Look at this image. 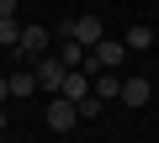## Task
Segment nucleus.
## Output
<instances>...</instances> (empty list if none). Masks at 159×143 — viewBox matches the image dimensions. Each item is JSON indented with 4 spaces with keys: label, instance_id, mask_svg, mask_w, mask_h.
Here are the masks:
<instances>
[{
    "label": "nucleus",
    "instance_id": "1",
    "mask_svg": "<svg viewBox=\"0 0 159 143\" xmlns=\"http://www.w3.org/2000/svg\"><path fill=\"white\" fill-rule=\"evenodd\" d=\"M32 74H37V90H48V96H58V85H64V74H69V64L64 58H32Z\"/></svg>",
    "mask_w": 159,
    "mask_h": 143
},
{
    "label": "nucleus",
    "instance_id": "2",
    "mask_svg": "<svg viewBox=\"0 0 159 143\" xmlns=\"http://www.w3.org/2000/svg\"><path fill=\"white\" fill-rule=\"evenodd\" d=\"M74 122H80V106H74L69 96H53V101H48V127H53V132H69Z\"/></svg>",
    "mask_w": 159,
    "mask_h": 143
},
{
    "label": "nucleus",
    "instance_id": "3",
    "mask_svg": "<svg viewBox=\"0 0 159 143\" xmlns=\"http://www.w3.org/2000/svg\"><path fill=\"white\" fill-rule=\"evenodd\" d=\"M148 96H154V85H148L143 74H127V80H122V96H117V101H122V106H148Z\"/></svg>",
    "mask_w": 159,
    "mask_h": 143
},
{
    "label": "nucleus",
    "instance_id": "4",
    "mask_svg": "<svg viewBox=\"0 0 159 143\" xmlns=\"http://www.w3.org/2000/svg\"><path fill=\"white\" fill-rule=\"evenodd\" d=\"M74 42H85V48H96L101 37H106V27H101V16H74V32H69Z\"/></svg>",
    "mask_w": 159,
    "mask_h": 143
},
{
    "label": "nucleus",
    "instance_id": "5",
    "mask_svg": "<svg viewBox=\"0 0 159 143\" xmlns=\"http://www.w3.org/2000/svg\"><path fill=\"white\" fill-rule=\"evenodd\" d=\"M58 96H69V101L80 106V101L90 96V74H85V69H69V74H64V85H58Z\"/></svg>",
    "mask_w": 159,
    "mask_h": 143
},
{
    "label": "nucleus",
    "instance_id": "6",
    "mask_svg": "<svg viewBox=\"0 0 159 143\" xmlns=\"http://www.w3.org/2000/svg\"><path fill=\"white\" fill-rule=\"evenodd\" d=\"M90 90H96L101 101H117V96H122V80H117V69H101V74L90 80Z\"/></svg>",
    "mask_w": 159,
    "mask_h": 143
},
{
    "label": "nucleus",
    "instance_id": "7",
    "mask_svg": "<svg viewBox=\"0 0 159 143\" xmlns=\"http://www.w3.org/2000/svg\"><path fill=\"white\" fill-rule=\"evenodd\" d=\"M32 90H37V74H32V64H21L16 74H11V96H21V101H27Z\"/></svg>",
    "mask_w": 159,
    "mask_h": 143
},
{
    "label": "nucleus",
    "instance_id": "8",
    "mask_svg": "<svg viewBox=\"0 0 159 143\" xmlns=\"http://www.w3.org/2000/svg\"><path fill=\"white\" fill-rule=\"evenodd\" d=\"M122 42H127L133 53H143V48H154V27H143V21H138V27H127V37H122Z\"/></svg>",
    "mask_w": 159,
    "mask_h": 143
},
{
    "label": "nucleus",
    "instance_id": "9",
    "mask_svg": "<svg viewBox=\"0 0 159 143\" xmlns=\"http://www.w3.org/2000/svg\"><path fill=\"white\" fill-rule=\"evenodd\" d=\"M21 42V21L16 16H0V48H16Z\"/></svg>",
    "mask_w": 159,
    "mask_h": 143
},
{
    "label": "nucleus",
    "instance_id": "10",
    "mask_svg": "<svg viewBox=\"0 0 159 143\" xmlns=\"http://www.w3.org/2000/svg\"><path fill=\"white\" fill-rule=\"evenodd\" d=\"M85 53H90L85 42H74V37H64V53H58V58H64L69 69H80V64H85Z\"/></svg>",
    "mask_w": 159,
    "mask_h": 143
},
{
    "label": "nucleus",
    "instance_id": "11",
    "mask_svg": "<svg viewBox=\"0 0 159 143\" xmlns=\"http://www.w3.org/2000/svg\"><path fill=\"white\" fill-rule=\"evenodd\" d=\"M80 117H85V122H90V117H101V96H96V90L80 101Z\"/></svg>",
    "mask_w": 159,
    "mask_h": 143
},
{
    "label": "nucleus",
    "instance_id": "12",
    "mask_svg": "<svg viewBox=\"0 0 159 143\" xmlns=\"http://www.w3.org/2000/svg\"><path fill=\"white\" fill-rule=\"evenodd\" d=\"M0 16H16V0H0Z\"/></svg>",
    "mask_w": 159,
    "mask_h": 143
},
{
    "label": "nucleus",
    "instance_id": "13",
    "mask_svg": "<svg viewBox=\"0 0 159 143\" xmlns=\"http://www.w3.org/2000/svg\"><path fill=\"white\" fill-rule=\"evenodd\" d=\"M11 96V74H0V101H6Z\"/></svg>",
    "mask_w": 159,
    "mask_h": 143
},
{
    "label": "nucleus",
    "instance_id": "14",
    "mask_svg": "<svg viewBox=\"0 0 159 143\" xmlns=\"http://www.w3.org/2000/svg\"><path fill=\"white\" fill-rule=\"evenodd\" d=\"M0 132H6V106H0Z\"/></svg>",
    "mask_w": 159,
    "mask_h": 143
},
{
    "label": "nucleus",
    "instance_id": "15",
    "mask_svg": "<svg viewBox=\"0 0 159 143\" xmlns=\"http://www.w3.org/2000/svg\"><path fill=\"white\" fill-rule=\"evenodd\" d=\"M0 143H6V132H0Z\"/></svg>",
    "mask_w": 159,
    "mask_h": 143
},
{
    "label": "nucleus",
    "instance_id": "16",
    "mask_svg": "<svg viewBox=\"0 0 159 143\" xmlns=\"http://www.w3.org/2000/svg\"><path fill=\"white\" fill-rule=\"evenodd\" d=\"M111 143H117V138H111Z\"/></svg>",
    "mask_w": 159,
    "mask_h": 143
}]
</instances>
